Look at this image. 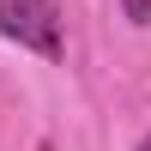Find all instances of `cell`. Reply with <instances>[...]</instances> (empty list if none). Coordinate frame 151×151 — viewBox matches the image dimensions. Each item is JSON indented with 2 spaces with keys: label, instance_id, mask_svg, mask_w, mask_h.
<instances>
[{
  "label": "cell",
  "instance_id": "obj_2",
  "mask_svg": "<svg viewBox=\"0 0 151 151\" xmlns=\"http://www.w3.org/2000/svg\"><path fill=\"white\" fill-rule=\"evenodd\" d=\"M127 18H133V24H145V0H127Z\"/></svg>",
  "mask_w": 151,
  "mask_h": 151
},
{
  "label": "cell",
  "instance_id": "obj_4",
  "mask_svg": "<svg viewBox=\"0 0 151 151\" xmlns=\"http://www.w3.org/2000/svg\"><path fill=\"white\" fill-rule=\"evenodd\" d=\"M139 151H151V139H145V145H139Z\"/></svg>",
  "mask_w": 151,
  "mask_h": 151
},
{
  "label": "cell",
  "instance_id": "obj_1",
  "mask_svg": "<svg viewBox=\"0 0 151 151\" xmlns=\"http://www.w3.org/2000/svg\"><path fill=\"white\" fill-rule=\"evenodd\" d=\"M0 30L12 42L36 48L55 60L60 55V24H55V0H0Z\"/></svg>",
  "mask_w": 151,
  "mask_h": 151
},
{
  "label": "cell",
  "instance_id": "obj_3",
  "mask_svg": "<svg viewBox=\"0 0 151 151\" xmlns=\"http://www.w3.org/2000/svg\"><path fill=\"white\" fill-rule=\"evenodd\" d=\"M36 151H55V145H36Z\"/></svg>",
  "mask_w": 151,
  "mask_h": 151
}]
</instances>
